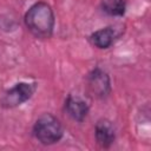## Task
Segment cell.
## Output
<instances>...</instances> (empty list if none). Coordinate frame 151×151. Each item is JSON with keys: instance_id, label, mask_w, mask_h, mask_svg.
<instances>
[{"instance_id": "cell-1", "label": "cell", "mask_w": 151, "mask_h": 151, "mask_svg": "<svg viewBox=\"0 0 151 151\" xmlns=\"http://www.w3.org/2000/svg\"><path fill=\"white\" fill-rule=\"evenodd\" d=\"M24 22L33 37L38 39H48L53 34L55 24L53 9L47 2L38 1L27 9Z\"/></svg>"}, {"instance_id": "cell-2", "label": "cell", "mask_w": 151, "mask_h": 151, "mask_svg": "<svg viewBox=\"0 0 151 151\" xmlns=\"http://www.w3.org/2000/svg\"><path fill=\"white\" fill-rule=\"evenodd\" d=\"M33 136L42 145H52L63 138L64 127L55 116L42 113L33 125Z\"/></svg>"}, {"instance_id": "cell-3", "label": "cell", "mask_w": 151, "mask_h": 151, "mask_svg": "<svg viewBox=\"0 0 151 151\" xmlns=\"http://www.w3.org/2000/svg\"><path fill=\"white\" fill-rule=\"evenodd\" d=\"M35 91L37 83H18L4 93L0 99V105L4 109H14L31 99Z\"/></svg>"}, {"instance_id": "cell-4", "label": "cell", "mask_w": 151, "mask_h": 151, "mask_svg": "<svg viewBox=\"0 0 151 151\" xmlns=\"http://www.w3.org/2000/svg\"><path fill=\"white\" fill-rule=\"evenodd\" d=\"M87 93L96 99H104L111 93V80L103 68L94 67L86 76Z\"/></svg>"}, {"instance_id": "cell-5", "label": "cell", "mask_w": 151, "mask_h": 151, "mask_svg": "<svg viewBox=\"0 0 151 151\" xmlns=\"http://www.w3.org/2000/svg\"><path fill=\"white\" fill-rule=\"evenodd\" d=\"M64 110L73 120L81 123L87 117L90 107H88V104L79 96L68 94L67 98L65 99Z\"/></svg>"}, {"instance_id": "cell-6", "label": "cell", "mask_w": 151, "mask_h": 151, "mask_svg": "<svg viewBox=\"0 0 151 151\" xmlns=\"http://www.w3.org/2000/svg\"><path fill=\"white\" fill-rule=\"evenodd\" d=\"M94 136L98 145L103 149H109L116 140V129L111 120L99 119L94 126Z\"/></svg>"}, {"instance_id": "cell-7", "label": "cell", "mask_w": 151, "mask_h": 151, "mask_svg": "<svg viewBox=\"0 0 151 151\" xmlns=\"http://www.w3.org/2000/svg\"><path fill=\"white\" fill-rule=\"evenodd\" d=\"M117 37H118V34L116 32V28L112 26H107V27H104V28H100V29L93 32L90 35L88 40L94 47L105 50V48H109L114 42Z\"/></svg>"}, {"instance_id": "cell-8", "label": "cell", "mask_w": 151, "mask_h": 151, "mask_svg": "<svg viewBox=\"0 0 151 151\" xmlns=\"http://www.w3.org/2000/svg\"><path fill=\"white\" fill-rule=\"evenodd\" d=\"M101 9L107 15L122 17L125 14L126 2H125V0H103L101 1Z\"/></svg>"}]
</instances>
